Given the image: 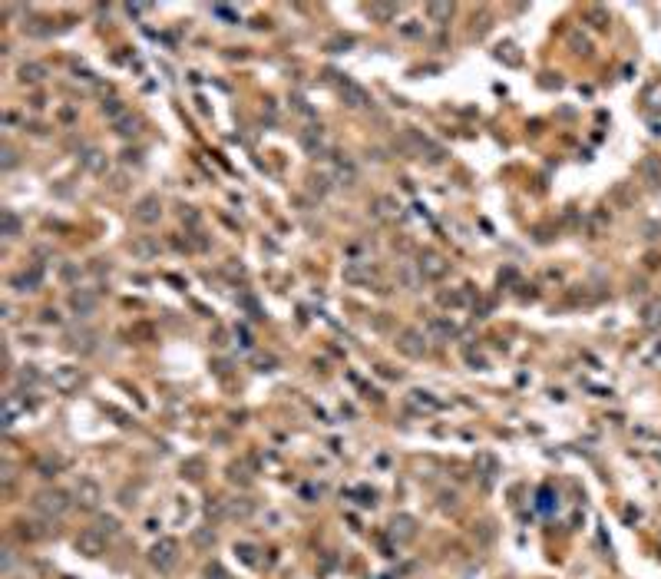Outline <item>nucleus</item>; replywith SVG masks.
Returning <instances> with one entry per match:
<instances>
[{
	"label": "nucleus",
	"mask_w": 661,
	"mask_h": 579,
	"mask_svg": "<svg viewBox=\"0 0 661 579\" xmlns=\"http://www.w3.org/2000/svg\"><path fill=\"white\" fill-rule=\"evenodd\" d=\"M33 510L40 513V516H47V520H60L63 513L73 507V500H70L67 490H60V487H43V490L33 493Z\"/></svg>",
	"instance_id": "1"
},
{
	"label": "nucleus",
	"mask_w": 661,
	"mask_h": 579,
	"mask_svg": "<svg viewBox=\"0 0 661 579\" xmlns=\"http://www.w3.org/2000/svg\"><path fill=\"white\" fill-rule=\"evenodd\" d=\"M447 271H450V261L443 259L440 251L423 249L420 255H417V275H420V281H443Z\"/></svg>",
	"instance_id": "2"
},
{
	"label": "nucleus",
	"mask_w": 661,
	"mask_h": 579,
	"mask_svg": "<svg viewBox=\"0 0 661 579\" xmlns=\"http://www.w3.org/2000/svg\"><path fill=\"white\" fill-rule=\"evenodd\" d=\"M175 563H179V540H173V536L155 540L153 550H149V566L159 573H169Z\"/></svg>",
	"instance_id": "3"
},
{
	"label": "nucleus",
	"mask_w": 661,
	"mask_h": 579,
	"mask_svg": "<svg viewBox=\"0 0 661 579\" xmlns=\"http://www.w3.org/2000/svg\"><path fill=\"white\" fill-rule=\"evenodd\" d=\"M159 219H163V199L155 193H146L133 202V222L136 225H146V229H149V225H155Z\"/></svg>",
	"instance_id": "4"
},
{
	"label": "nucleus",
	"mask_w": 661,
	"mask_h": 579,
	"mask_svg": "<svg viewBox=\"0 0 661 579\" xmlns=\"http://www.w3.org/2000/svg\"><path fill=\"white\" fill-rule=\"evenodd\" d=\"M397 351H400L403 357H423L427 351H430V338H427V331L403 328L400 335H397Z\"/></svg>",
	"instance_id": "5"
},
{
	"label": "nucleus",
	"mask_w": 661,
	"mask_h": 579,
	"mask_svg": "<svg viewBox=\"0 0 661 579\" xmlns=\"http://www.w3.org/2000/svg\"><path fill=\"white\" fill-rule=\"evenodd\" d=\"M99 500H103V487H99L93 477H80V480L73 483V503H77L80 510H96Z\"/></svg>",
	"instance_id": "6"
},
{
	"label": "nucleus",
	"mask_w": 661,
	"mask_h": 579,
	"mask_svg": "<svg viewBox=\"0 0 661 579\" xmlns=\"http://www.w3.org/2000/svg\"><path fill=\"white\" fill-rule=\"evenodd\" d=\"M331 175H334L337 185H357V179H361V173H357V163L351 159L347 153H337L334 159H331Z\"/></svg>",
	"instance_id": "7"
},
{
	"label": "nucleus",
	"mask_w": 661,
	"mask_h": 579,
	"mask_svg": "<svg viewBox=\"0 0 661 579\" xmlns=\"http://www.w3.org/2000/svg\"><path fill=\"white\" fill-rule=\"evenodd\" d=\"M387 533H390V540L397 543V546L413 543L417 540V520H413L410 513H397V516L390 520V526H387Z\"/></svg>",
	"instance_id": "8"
},
{
	"label": "nucleus",
	"mask_w": 661,
	"mask_h": 579,
	"mask_svg": "<svg viewBox=\"0 0 661 579\" xmlns=\"http://www.w3.org/2000/svg\"><path fill=\"white\" fill-rule=\"evenodd\" d=\"M77 553H83V556H89V560L103 556V553H106V536L96 530V526H89V530H80V536H77Z\"/></svg>",
	"instance_id": "9"
},
{
	"label": "nucleus",
	"mask_w": 661,
	"mask_h": 579,
	"mask_svg": "<svg viewBox=\"0 0 661 579\" xmlns=\"http://www.w3.org/2000/svg\"><path fill=\"white\" fill-rule=\"evenodd\" d=\"M337 93H341V99H344V103H347L351 109H364V107H371V97H367V90H364V87H357L354 80L341 77V80H337Z\"/></svg>",
	"instance_id": "10"
},
{
	"label": "nucleus",
	"mask_w": 661,
	"mask_h": 579,
	"mask_svg": "<svg viewBox=\"0 0 661 579\" xmlns=\"http://www.w3.org/2000/svg\"><path fill=\"white\" fill-rule=\"evenodd\" d=\"M70 308H73V315H80V318H89V315L99 308V295L89 288H73L70 291Z\"/></svg>",
	"instance_id": "11"
},
{
	"label": "nucleus",
	"mask_w": 661,
	"mask_h": 579,
	"mask_svg": "<svg viewBox=\"0 0 661 579\" xmlns=\"http://www.w3.org/2000/svg\"><path fill=\"white\" fill-rule=\"evenodd\" d=\"M341 275H344V281H351V285H367V281L377 275V269L367 259H354V261H344Z\"/></svg>",
	"instance_id": "12"
},
{
	"label": "nucleus",
	"mask_w": 661,
	"mask_h": 579,
	"mask_svg": "<svg viewBox=\"0 0 661 579\" xmlns=\"http://www.w3.org/2000/svg\"><path fill=\"white\" fill-rule=\"evenodd\" d=\"M40 281H43V269L40 265H30V269H20L13 278H10V288H17L20 295H30V291L40 288Z\"/></svg>",
	"instance_id": "13"
},
{
	"label": "nucleus",
	"mask_w": 661,
	"mask_h": 579,
	"mask_svg": "<svg viewBox=\"0 0 661 579\" xmlns=\"http://www.w3.org/2000/svg\"><path fill=\"white\" fill-rule=\"evenodd\" d=\"M80 384H83L80 367H57V371H53V387H57L60 394H73Z\"/></svg>",
	"instance_id": "14"
},
{
	"label": "nucleus",
	"mask_w": 661,
	"mask_h": 579,
	"mask_svg": "<svg viewBox=\"0 0 661 579\" xmlns=\"http://www.w3.org/2000/svg\"><path fill=\"white\" fill-rule=\"evenodd\" d=\"M50 77V70L43 67V63H37V60H27V63H20L17 70V80L23 83V87H40L43 80Z\"/></svg>",
	"instance_id": "15"
},
{
	"label": "nucleus",
	"mask_w": 661,
	"mask_h": 579,
	"mask_svg": "<svg viewBox=\"0 0 661 579\" xmlns=\"http://www.w3.org/2000/svg\"><path fill=\"white\" fill-rule=\"evenodd\" d=\"M371 212H374L377 222H393L400 215V202L393 195H377L374 202H371Z\"/></svg>",
	"instance_id": "16"
},
{
	"label": "nucleus",
	"mask_w": 661,
	"mask_h": 579,
	"mask_svg": "<svg viewBox=\"0 0 661 579\" xmlns=\"http://www.w3.org/2000/svg\"><path fill=\"white\" fill-rule=\"evenodd\" d=\"M437 301H440L443 308H463V305H470V301H473V288H470V285H460V288L440 291V295H437Z\"/></svg>",
	"instance_id": "17"
},
{
	"label": "nucleus",
	"mask_w": 661,
	"mask_h": 579,
	"mask_svg": "<svg viewBox=\"0 0 661 579\" xmlns=\"http://www.w3.org/2000/svg\"><path fill=\"white\" fill-rule=\"evenodd\" d=\"M453 335H457V325H453L447 315H437V318L427 321V338H433V341H450Z\"/></svg>",
	"instance_id": "18"
},
{
	"label": "nucleus",
	"mask_w": 661,
	"mask_h": 579,
	"mask_svg": "<svg viewBox=\"0 0 661 579\" xmlns=\"http://www.w3.org/2000/svg\"><path fill=\"white\" fill-rule=\"evenodd\" d=\"M407 404H410L417 414H437V411H440V401H437L430 391H410Z\"/></svg>",
	"instance_id": "19"
},
{
	"label": "nucleus",
	"mask_w": 661,
	"mask_h": 579,
	"mask_svg": "<svg viewBox=\"0 0 661 579\" xmlns=\"http://www.w3.org/2000/svg\"><path fill=\"white\" fill-rule=\"evenodd\" d=\"M255 513V503L248 497H235V500H225V520H248Z\"/></svg>",
	"instance_id": "20"
},
{
	"label": "nucleus",
	"mask_w": 661,
	"mask_h": 579,
	"mask_svg": "<svg viewBox=\"0 0 661 579\" xmlns=\"http://www.w3.org/2000/svg\"><path fill=\"white\" fill-rule=\"evenodd\" d=\"M638 175L648 185H661V156H645L638 163Z\"/></svg>",
	"instance_id": "21"
},
{
	"label": "nucleus",
	"mask_w": 661,
	"mask_h": 579,
	"mask_svg": "<svg viewBox=\"0 0 661 579\" xmlns=\"http://www.w3.org/2000/svg\"><path fill=\"white\" fill-rule=\"evenodd\" d=\"M103 116H106V119H109V123H113V126H119V123H123V119H129V116H133V113H129V107H126L123 99L109 97V99H103Z\"/></svg>",
	"instance_id": "22"
},
{
	"label": "nucleus",
	"mask_w": 661,
	"mask_h": 579,
	"mask_svg": "<svg viewBox=\"0 0 661 579\" xmlns=\"http://www.w3.org/2000/svg\"><path fill=\"white\" fill-rule=\"evenodd\" d=\"M301 143H305V149L311 156H321V153H324V129H321V126H311V129H305V133H301Z\"/></svg>",
	"instance_id": "23"
},
{
	"label": "nucleus",
	"mask_w": 661,
	"mask_h": 579,
	"mask_svg": "<svg viewBox=\"0 0 661 579\" xmlns=\"http://www.w3.org/2000/svg\"><path fill=\"white\" fill-rule=\"evenodd\" d=\"M93 341H96L93 331H70L67 335V347H73V351H80V355H89V351L96 347Z\"/></svg>",
	"instance_id": "24"
},
{
	"label": "nucleus",
	"mask_w": 661,
	"mask_h": 579,
	"mask_svg": "<svg viewBox=\"0 0 661 579\" xmlns=\"http://www.w3.org/2000/svg\"><path fill=\"white\" fill-rule=\"evenodd\" d=\"M642 107L648 113H661V80H655V83H648L642 90Z\"/></svg>",
	"instance_id": "25"
},
{
	"label": "nucleus",
	"mask_w": 661,
	"mask_h": 579,
	"mask_svg": "<svg viewBox=\"0 0 661 579\" xmlns=\"http://www.w3.org/2000/svg\"><path fill=\"white\" fill-rule=\"evenodd\" d=\"M80 163H83V169H87V173H96V175L106 173V156L99 153V149H87V153H80Z\"/></svg>",
	"instance_id": "26"
},
{
	"label": "nucleus",
	"mask_w": 661,
	"mask_h": 579,
	"mask_svg": "<svg viewBox=\"0 0 661 579\" xmlns=\"http://www.w3.org/2000/svg\"><path fill=\"white\" fill-rule=\"evenodd\" d=\"M47 526H40V523H27V520H20L17 523V536H20V540H23V543H37V540H43V536H47Z\"/></svg>",
	"instance_id": "27"
},
{
	"label": "nucleus",
	"mask_w": 661,
	"mask_h": 579,
	"mask_svg": "<svg viewBox=\"0 0 661 579\" xmlns=\"http://www.w3.org/2000/svg\"><path fill=\"white\" fill-rule=\"evenodd\" d=\"M20 229H23V225H20L17 212H10V209H4V212H0V235H4V239H17Z\"/></svg>",
	"instance_id": "28"
},
{
	"label": "nucleus",
	"mask_w": 661,
	"mask_h": 579,
	"mask_svg": "<svg viewBox=\"0 0 661 579\" xmlns=\"http://www.w3.org/2000/svg\"><path fill=\"white\" fill-rule=\"evenodd\" d=\"M129 251H133L136 259L149 261L153 255H159V242H153V239H136V242H129Z\"/></svg>",
	"instance_id": "29"
},
{
	"label": "nucleus",
	"mask_w": 661,
	"mask_h": 579,
	"mask_svg": "<svg viewBox=\"0 0 661 579\" xmlns=\"http://www.w3.org/2000/svg\"><path fill=\"white\" fill-rule=\"evenodd\" d=\"M642 321H645V328H652V331H658L661 328V298H655V301H648L642 308Z\"/></svg>",
	"instance_id": "30"
},
{
	"label": "nucleus",
	"mask_w": 661,
	"mask_h": 579,
	"mask_svg": "<svg viewBox=\"0 0 661 579\" xmlns=\"http://www.w3.org/2000/svg\"><path fill=\"white\" fill-rule=\"evenodd\" d=\"M23 411H27V401H20L17 394L4 397V417H7V424H13V421H17V414H23Z\"/></svg>",
	"instance_id": "31"
},
{
	"label": "nucleus",
	"mask_w": 661,
	"mask_h": 579,
	"mask_svg": "<svg viewBox=\"0 0 661 579\" xmlns=\"http://www.w3.org/2000/svg\"><path fill=\"white\" fill-rule=\"evenodd\" d=\"M453 4H427V17L433 20V23H450L453 17Z\"/></svg>",
	"instance_id": "32"
},
{
	"label": "nucleus",
	"mask_w": 661,
	"mask_h": 579,
	"mask_svg": "<svg viewBox=\"0 0 661 579\" xmlns=\"http://www.w3.org/2000/svg\"><path fill=\"white\" fill-rule=\"evenodd\" d=\"M371 17L381 20V23H387V20H393L397 13H400V4H371Z\"/></svg>",
	"instance_id": "33"
},
{
	"label": "nucleus",
	"mask_w": 661,
	"mask_h": 579,
	"mask_svg": "<svg viewBox=\"0 0 661 579\" xmlns=\"http://www.w3.org/2000/svg\"><path fill=\"white\" fill-rule=\"evenodd\" d=\"M569 47H572V53H579V57H589V53H592V40L585 37V33H579V30H572V33H569Z\"/></svg>",
	"instance_id": "34"
},
{
	"label": "nucleus",
	"mask_w": 661,
	"mask_h": 579,
	"mask_svg": "<svg viewBox=\"0 0 661 579\" xmlns=\"http://www.w3.org/2000/svg\"><path fill=\"white\" fill-rule=\"evenodd\" d=\"M229 480L231 483H241V487H248V483H251V470H248V463H231V467H229Z\"/></svg>",
	"instance_id": "35"
},
{
	"label": "nucleus",
	"mask_w": 661,
	"mask_h": 579,
	"mask_svg": "<svg viewBox=\"0 0 661 579\" xmlns=\"http://www.w3.org/2000/svg\"><path fill=\"white\" fill-rule=\"evenodd\" d=\"M96 530H99L106 540H109V536H116V533H119V520H116V516H99V520H96Z\"/></svg>",
	"instance_id": "36"
},
{
	"label": "nucleus",
	"mask_w": 661,
	"mask_h": 579,
	"mask_svg": "<svg viewBox=\"0 0 661 579\" xmlns=\"http://www.w3.org/2000/svg\"><path fill=\"white\" fill-rule=\"evenodd\" d=\"M192 540H195V546H202V550H205V546H215V530H212V526H205V530H195V536H192Z\"/></svg>",
	"instance_id": "37"
},
{
	"label": "nucleus",
	"mask_w": 661,
	"mask_h": 579,
	"mask_svg": "<svg viewBox=\"0 0 661 579\" xmlns=\"http://www.w3.org/2000/svg\"><path fill=\"white\" fill-rule=\"evenodd\" d=\"M585 13H589V20H592L599 30H608V13H605L602 7H589Z\"/></svg>",
	"instance_id": "38"
},
{
	"label": "nucleus",
	"mask_w": 661,
	"mask_h": 579,
	"mask_svg": "<svg viewBox=\"0 0 661 579\" xmlns=\"http://www.w3.org/2000/svg\"><path fill=\"white\" fill-rule=\"evenodd\" d=\"M136 126H139V119H136V116H129V119H123V123L116 126V133H119V136H136V133H139Z\"/></svg>",
	"instance_id": "39"
},
{
	"label": "nucleus",
	"mask_w": 661,
	"mask_h": 579,
	"mask_svg": "<svg viewBox=\"0 0 661 579\" xmlns=\"http://www.w3.org/2000/svg\"><path fill=\"white\" fill-rule=\"evenodd\" d=\"M202 470H205V463H202V460H189V463L182 467V477H192V480H199Z\"/></svg>",
	"instance_id": "40"
},
{
	"label": "nucleus",
	"mask_w": 661,
	"mask_h": 579,
	"mask_svg": "<svg viewBox=\"0 0 661 579\" xmlns=\"http://www.w3.org/2000/svg\"><path fill=\"white\" fill-rule=\"evenodd\" d=\"M0 166H4V173H10V169L17 166V153H13V146H4V159H0Z\"/></svg>",
	"instance_id": "41"
},
{
	"label": "nucleus",
	"mask_w": 661,
	"mask_h": 579,
	"mask_svg": "<svg viewBox=\"0 0 661 579\" xmlns=\"http://www.w3.org/2000/svg\"><path fill=\"white\" fill-rule=\"evenodd\" d=\"M60 467H63V460H50V457L47 460H40V473H43V477H53Z\"/></svg>",
	"instance_id": "42"
},
{
	"label": "nucleus",
	"mask_w": 661,
	"mask_h": 579,
	"mask_svg": "<svg viewBox=\"0 0 661 579\" xmlns=\"http://www.w3.org/2000/svg\"><path fill=\"white\" fill-rule=\"evenodd\" d=\"M307 183H311V193H317V199L327 193V179H324V175H311Z\"/></svg>",
	"instance_id": "43"
},
{
	"label": "nucleus",
	"mask_w": 661,
	"mask_h": 579,
	"mask_svg": "<svg viewBox=\"0 0 661 579\" xmlns=\"http://www.w3.org/2000/svg\"><path fill=\"white\" fill-rule=\"evenodd\" d=\"M17 381H20V384H37V381H40V374H37V371H33V364H27V371H20V374H17Z\"/></svg>",
	"instance_id": "44"
},
{
	"label": "nucleus",
	"mask_w": 661,
	"mask_h": 579,
	"mask_svg": "<svg viewBox=\"0 0 661 579\" xmlns=\"http://www.w3.org/2000/svg\"><path fill=\"white\" fill-rule=\"evenodd\" d=\"M43 325H60V315L53 308H47L43 311Z\"/></svg>",
	"instance_id": "45"
},
{
	"label": "nucleus",
	"mask_w": 661,
	"mask_h": 579,
	"mask_svg": "<svg viewBox=\"0 0 661 579\" xmlns=\"http://www.w3.org/2000/svg\"><path fill=\"white\" fill-rule=\"evenodd\" d=\"M205 576H209V579H225V573H222L219 566H209V570H205Z\"/></svg>",
	"instance_id": "46"
},
{
	"label": "nucleus",
	"mask_w": 661,
	"mask_h": 579,
	"mask_svg": "<svg viewBox=\"0 0 661 579\" xmlns=\"http://www.w3.org/2000/svg\"><path fill=\"white\" fill-rule=\"evenodd\" d=\"M212 13H219V17H229V20H231V17H235V13H231V10H229V7H212Z\"/></svg>",
	"instance_id": "47"
},
{
	"label": "nucleus",
	"mask_w": 661,
	"mask_h": 579,
	"mask_svg": "<svg viewBox=\"0 0 661 579\" xmlns=\"http://www.w3.org/2000/svg\"><path fill=\"white\" fill-rule=\"evenodd\" d=\"M10 483H13V470H10V467H4V487H10Z\"/></svg>",
	"instance_id": "48"
},
{
	"label": "nucleus",
	"mask_w": 661,
	"mask_h": 579,
	"mask_svg": "<svg viewBox=\"0 0 661 579\" xmlns=\"http://www.w3.org/2000/svg\"><path fill=\"white\" fill-rule=\"evenodd\" d=\"M403 37H420V27H403Z\"/></svg>",
	"instance_id": "49"
},
{
	"label": "nucleus",
	"mask_w": 661,
	"mask_h": 579,
	"mask_svg": "<svg viewBox=\"0 0 661 579\" xmlns=\"http://www.w3.org/2000/svg\"><path fill=\"white\" fill-rule=\"evenodd\" d=\"M13 579H20V576H13Z\"/></svg>",
	"instance_id": "50"
}]
</instances>
